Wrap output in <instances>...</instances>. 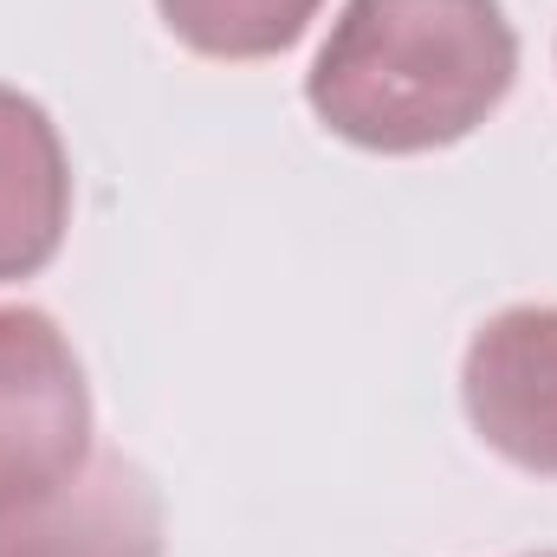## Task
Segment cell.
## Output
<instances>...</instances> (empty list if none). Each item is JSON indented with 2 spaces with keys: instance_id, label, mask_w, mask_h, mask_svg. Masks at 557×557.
Masks as SVG:
<instances>
[{
  "instance_id": "cell-1",
  "label": "cell",
  "mask_w": 557,
  "mask_h": 557,
  "mask_svg": "<svg viewBox=\"0 0 557 557\" xmlns=\"http://www.w3.org/2000/svg\"><path fill=\"white\" fill-rule=\"evenodd\" d=\"M519 78L499 0H344L305 72V104L370 156H428L473 137Z\"/></svg>"
},
{
  "instance_id": "cell-2",
  "label": "cell",
  "mask_w": 557,
  "mask_h": 557,
  "mask_svg": "<svg viewBox=\"0 0 557 557\" xmlns=\"http://www.w3.org/2000/svg\"><path fill=\"white\" fill-rule=\"evenodd\" d=\"M91 454V383L39 305H0V499L72 473Z\"/></svg>"
},
{
  "instance_id": "cell-3",
  "label": "cell",
  "mask_w": 557,
  "mask_h": 557,
  "mask_svg": "<svg viewBox=\"0 0 557 557\" xmlns=\"http://www.w3.org/2000/svg\"><path fill=\"white\" fill-rule=\"evenodd\" d=\"M460 409L499 460L557 480V305H506L473 331Z\"/></svg>"
},
{
  "instance_id": "cell-4",
  "label": "cell",
  "mask_w": 557,
  "mask_h": 557,
  "mask_svg": "<svg viewBox=\"0 0 557 557\" xmlns=\"http://www.w3.org/2000/svg\"><path fill=\"white\" fill-rule=\"evenodd\" d=\"M0 557H162V499L137 460L91 447L72 473L0 499Z\"/></svg>"
},
{
  "instance_id": "cell-5",
  "label": "cell",
  "mask_w": 557,
  "mask_h": 557,
  "mask_svg": "<svg viewBox=\"0 0 557 557\" xmlns=\"http://www.w3.org/2000/svg\"><path fill=\"white\" fill-rule=\"evenodd\" d=\"M72 227V156L39 98L0 85V285L46 273Z\"/></svg>"
},
{
  "instance_id": "cell-6",
  "label": "cell",
  "mask_w": 557,
  "mask_h": 557,
  "mask_svg": "<svg viewBox=\"0 0 557 557\" xmlns=\"http://www.w3.org/2000/svg\"><path fill=\"white\" fill-rule=\"evenodd\" d=\"M324 0H156L162 26L201 59H278L305 39Z\"/></svg>"
},
{
  "instance_id": "cell-7",
  "label": "cell",
  "mask_w": 557,
  "mask_h": 557,
  "mask_svg": "<svg viewBox=\"0 0 557 557\" xmlns=\"http://www.w3.org/2000/svg\"><path fill=\"white\" fill-rule=\"evenodd\" d=\"M539 557H557V552H539Z\"/></svg>"
}]
</instances>
